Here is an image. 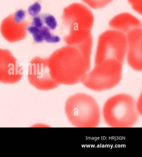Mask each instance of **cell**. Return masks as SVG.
<instances>
[{
	"instance_id": "cell-1",
	"label": "cell",
	"mask_w": 142,
	"mask_h": 157,
	"mask_svg": "<svg viewBox=\"0 0 142 157\" xmlns=\"http://www.w3.org/2000/svg\"><path fill=\"white\" fill-rule=\"evenodd\" d=\"M93 39L77 45H67L48 58L50 75L59 85H73L81 82L90 69Z\"/></svg>"
},
{
	"instance_id": "cell-2",
	"label": "cell",
	"mask_w": 142,
	"mask_h": 157,
	"mask_svg": "<svg viewBox=\"0 0 142 157\" xmlns=\"http://www.w3.org/2000/svg\"><path fill=\"white\" fill-rule=\"evenodd\" d=\"M64 41L77 45L93 39L94 18L91 10L82 3H73L63 9L61 17Z\"/></svg>"
},
{
	"instance_id": "cell-3",
	"label": "cell",
	"mask_w": 142,
	"mask_h": 157,
	"mask_svg": "<svg viewBox=\"0 0 142 157\" xmlns=\"http://www.w3.org/2000/svg\"><path fill=\"white\" fill-rule=\"evenodd\" d=\"M113 30L123 32L126 37L127 60L135 71L142 70V24L140 21L128 13L119 14L109 22Z\"/></svg>"
},
{
	"instance_id": "cell-4",
	"label": "cell",
	"mask_w": 142,
	"mask_h": 157,
	"mask_svg": "<svg viewBox=\"0 0 142 157\" xmlns=\"http://www.w3.org/2000/svg\"><path fill=\"white\" fill-rule=\"evenodd\" d=\"M65 110L67 119L75 127L95 128L99 125V107L90 95L79 93L70 96L66 100Z\"/></svg>"
},
{
	"instance_id": "cell-5",
	"label": "cell",
	"mask_w": 142,
	"mask_h": 157,
	"mask_svg": "<svg viewBox=\"0 0 142 157\" xmlns=\"http://www.w3.org/2000/svg\"><path fill=\"white\" fill-rule=\"evenodd\" d=\"M102 112L105 122L113 128L131 127L139 116L136 100L125 94H117L108 99Z\"/></svg>"
},
{
	"instance_id": "cell-6",
	"label": "cell",
	"mask_w": 142,
	"mask_h": 157,
	"mask_svg": "<svg viewBox=\"0 0 142 157\" xmlns=\"http://www.w3.org/2000/svg\"><path fill=\"white\" fill-rule=\"evenodd\" d=\"M123 63L106 59L95 62L94 69L83 78L81 83L88 89L103 91L112 89L120 82Z\"/></svg>"
},
{
	"instance_id": "cell-7",
	"label": "cell",
	"mask_w": 142,
	"mask_h": 157,
	"mask_svg": "<svg viewBox=\"0 0 142 157\" xmlns=\"http://www.w3.org/2000/svg\"><path fill=\"white\" fill-rule=\"evenodd\" d=\"M126 37L121 31L107 30L98 37L95 62L113 59L124 62L127 52Z\"/></svg>"
},
{
	"instance_id": "cell-8",
	"label": "cell",
	"mask_w": 142,
	"mask_h": 157,
	"mask_svg": "<svg viewBox=\"0 0 142 157\" xmlns=\"http://www.w3.org/2000/svg\"><path fill=\"white\" fill-rule=\"evenodd\" d=\"M27 31L32 35L36 44L44 41L50 44L60 42V37L55 34L54 31L58 25L55 18L48 13H38L33 16Z\"/></svg>"
},
{
	"instance_id": "cell-9",
	"label": "cell",
	"mask_w": 142,
	"mask_h": 157,
	"mask_svg": "<svg viewBox=\"0 0 142 157\" xmlns=\"http://www.w3.org/2000/svg\"><path fill=\"white\" fill-rule=\"evenodd\" d=\"M32 17L27 11L20 9L3 19L0 31L8 42L14 43L24 40L27 35V28Z\"/></svg>"
},
{
	"instance_id": "cell-10",
	"label": "cell",
	"mask_w": 142,
	"mask_h": 157,
	"mask_svg": "<svg viewBox=\"0 0 142 157\" xmlns=\"http://www.w3.org/2000/svg\"><path fill=\"white\" fill-rule=\"evenodd\" d=\"M28 79L31 85L39 90H52L60 85L50 75L48 58L36 57L30 62Z\"/></svg>"
},
{
	"instance_id": "cell-11",
	"label": "cell",
	"mask_w": 142,
	"mask_h": 157,
	"mask_svg": "<svg viewBox=\"0 0 142 157\" xmlns=\"http://www.w3.org/2000/svg\"><path fill=\"white\" fill-rule=\"evenodd\" d=\"M23 75V68L9 50L0 48V82L14 84Z\"/></svg>"
},
{
	"instance_id": "cell-12",
	"label": "cell",
	"mask_w": 142,
	"mask_h": 157,
	"mask_svg": "<svg viewBox=\"0 0 142 157\" xmlns=\"http://www.w3.org/2000/svg\"><path fill=\"white\" fill-rule=\"evenodd\" d=\"M94 9H102L112 2L113 0H81Z\"/></svg>"
},
{
	"instance_id": "cell-13",
	"label": "cell",
	"mask_w": 142,
	"mask_h": 157,
	"mask_svg": "<svg viewBox=\"0 0 142 157\" xmlns=\"http://www.w3.org/2000/svg\"><path fill=\"white\" fill-rule=\"evenodd\" d=\"M41 9V7L40 4L39 2H36L29 8L27 12L31 17H33L40 13Z\"/></svg>"
},
{
	"instance_id": "cell-14",
	"label": "cell",
	"mask_w": 142,
	"mask_h": 157,
	"mask_svg": "<svg viewBox=\"0 0 142 157\" xmlns=\"http://www.w3.org/2000/svg\"><path fill=\"white\" fill-rule=\"evenodd\" d=\"M132 9L138 13L142 14V0H128Z\"/></svg>"
}]
</instances>
